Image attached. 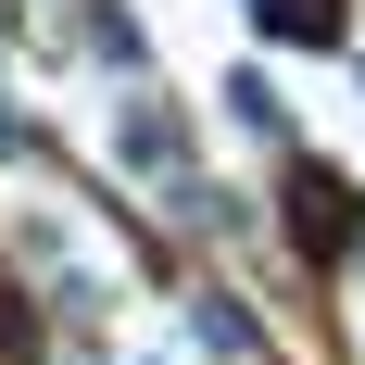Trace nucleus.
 <instances>
[{"label": "nucleus", "instance_id": "f257e3e1", "mask_svg": "<svg viewBox=\"0 0 365 365\" xmlns=\"http://www.w3.org/2000/svg\"><path fill=\"white\" fill-rule=\"evenodd\" d=\"M264 26H290V38H315V26H328V0H277Z\"/></svg>", "mask_w": 365, "mask_h": 365}]
</instances>
